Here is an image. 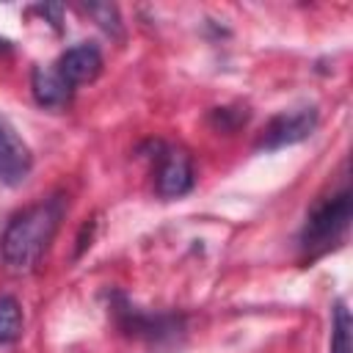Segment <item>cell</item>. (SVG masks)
Here are the masks:
<instances>
[{"mask_svg": "<svg viewBox=\"0 0 353 353\" xmlns=\"http://www.w3.org/2000/svg\"><path fill=\"white\" fill-rule=\"evenodd\" d=\"M63 210H66L63 196H50V199H41L25 207L8 221L3 240H0V251H3L6 265L14 273H30L41 262V256L47 254L61 226Z\"/></svg>", "mask_w": 353, "mask_h": 353, "instance_id": "6da1fadb", "label": "cell"}, {"mask_svg": "<svg viewBox=\"0 0 353 353\" xmlns=\"http://www.w3.org/2000/svg\"><path fill=\"white\" fill-rule=\"evenodd\" d=\"M350 218H353V199H350V190H339L328 199H320L306 221H303V229H301V248L309 254V256H317L323 251H328L334 243H339L350 226Z\"/></svg>", "mask_w": 353, "mask_h": 353, "instance_id": "7a4b0ae2", "label": "cell"}, {"mask_svg": "<svg viewBox=\"0 0 353 353\" xmlns=\"http://www.w3.org/2000/svg\"><path fill=\"white\" fill-rule=\"evenodd\" d=\"M317 124H320V113H317L314 105L276 113V116L265 124V130L259 132L254 149H256V152H276V149L301 143V141H306V138L317 130Z\"/></svg>", "mask_w": 353, "mask_h": 353, "instance_id": "3957f363", "label": "cell"}, {"mask_svg": "<svg viewBox=\"0 0 353 353\" xmlns=\"http://www.w3.org/2000/svg\"><path fill=\"white\" fill-rule=\"evenodd\" d=\"M193 163L185 149H171L163 143L157 154V174H154V193L160 199H182L193 190Z\"/></svg>", "mask_w": 353, "mask_h": 353, "instance_id": "277c9868", "label": "cell"}, {"mask_svg": "<svg viewBox=\"0 0 353 353\" xmlns=\"http://www.w3.org/2000/svg\"><path fill=\"white\" fill-rule=\"evenodd\" d=\"M58 74L74 88V85H83V83H91L99 77L102 72V52L97 44L91 41H80V44H72L61 52L58 58Z\"/></svg>", "mask_w": 353, "mask_h": 353, "instance_id": "5b68a950", "label": "cell"}, {"mask_svg": "<svg viewBox=\"0 0 353 353\" xmlns=\"http://www.w3.org/2000/svg\"><path fill=\"white\" fill-rule=\"evenodd\" d=\"M30 165L33 160H30L28 146L6 124H0V182L11 188L22 185L30 174Z\"/></svg>", "mask_w": 353, "mask_h": 353, "instance_id": "8992f818", "label": "cell"}, {"mask_svg": "<svg viewBox=\"0 0 353 353\" xmlns=\"http://www.w3.org/2000/svg\"><path fill=\"white\" fill-rule=\"evenodd\" d=\"M30 91L36 105L47 110H61L72 102V85L58 74V69H50V66H33Z\"/></svg>", "mask_w": 353, "mask_h": 353, "instance_id": "52a82bcc", "label": "cell"}, {"mask_svg": "<svg viewBox=\"0 0 353 353\" xmlns=\"http://www.w3.org/2000/svg\"><path fill=\"white\" fill-rule=\"evenodd\" d=\"M25 325L22 306L14 295H0V345H11L19 339Z\"/></svg>", "mask_w": 353, "mask_h": 353, "instance_id": "ba28073f", "label": "cell"}, {"mask_svg": "<svg viewBox=\"0 0 353 353\" xmlns=\"http://www.w3.org/2000/svg\"><path fill=\"white\" fill-rule=\"evenodd\" d=\"M350 331H353V323H350L347 303L336 301L334 314H331V347H328V353H353Z\"/></svg>", "mask_w": 353, "mask_h": 353, "instance_id": "9c48e42d", "label": "cell"}, {"mask_svg": "<svg viewBox=\"0 0 353 353\" xmlns=\"http://www.w3.org/2000/svg\"><path fill=\"white\" fill-rule=\"evenodd\" d=\"M83 11L110 36L121 39V14H119V6L113 3H83Z\"/></svg>", "mask_w": 353, "mask_h": 353, "instance_id": "30bf717a", "label": "cell"}, {"mask_svg": "<svg viewBox=\"0 0 353 353\" xmlns=\"http://www.w3.org/2000/svg\"><path fill=\"white\" fill-rule=\"evenodd\" d=\"M245 119H248V113L243 110H234V108H215L212 113H210V124L215 127V130H221V132H232V130H237L240 124H245Z\"/></svg>", "mask_w": 353, "mask_h": 353, "instance_id": "8fae6325", "label": "cell"}]
</instances>
